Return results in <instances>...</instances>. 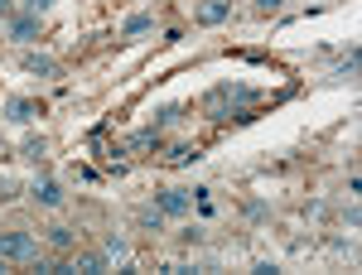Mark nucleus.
<instances>
[{
	"mask_svg": "<svg viewBox=\"0 0 362 275\" xmlns=\"http://www.w3.org/2000/svg\"><path fill=\"white\" fill-rule=\"evenodd\" d=\"M251 102H256V87L218 83L203 97V116H213V121H251Z\"/></svg>",
	"mask_w": 362,
	"mask_h": 275,
	"instance_id": "nucleus-1",
	"label": "nucleus"
},
{
	"mask_svg": "<svg viewBox=\"0 0 362 275\" xmlns=\"http://www.w3.org/2000/svg\"><path fill=\"white\" fill-rule=\"evenodd\" d=\"M0 256L5 261H39V242H34V232H0Z\"/></svg>",
	"mask_w": 362,
	"mask_h": 275,
	"instance_id": "nucleus-2",
	"label": "nucleus"
},
{
	"mask_svg": "<svg viewBox=\"0 0 362 275\" xmlns=\"http://www.w3.org/2000/svg\"><path fill=\"white\" fill-rule=\"evenodd\" d=\"M5 34H10L15 44H29V39H39V15H29V10H15V15L5 20Z\"/></svg>",
	"mask_w": 362,
	"mask_h": 275,
	"instance_id": "nucleus-3",
	"label": "nucleus"
},
{
	"mask_svg": "<svg viewBox=\"0 0 362 275\" xmlns=\"http://www.w3.org/2000/svg\"><path fill=\"white\" fill-rule=\"evenodd\" d=\"M155 208H160L165 218H184V213L194 208V198H189V189H165V193H155Z\"/></svg>",
	"mask_w": 362,
	"mask_h": 275,
	"instance_id": "nucleus-4",
	"label": "nucleus"
},
{
	"mask_svg": "<svg viewBox=\"0 0 362 275\" xmlns=\"http://www.w3.org/2000/svg\"><path fill=\"white\" fill-rule=\"evenodd\" d=\"M34 116H39V102L34 97H10L5 102V121H15V126H29Z\"/></svg>",
	"mask_w": 362,
	"mask_h": 275,
	"instance_id": "nucleus-5",
	"label": "nucleus"
},
{
	"mask_svg": "<svg viewBox=\"0 0 362 275\" xmlns=\"http://www.w3.org/2000/svg\"><path fill=\"white\" fill-rule=\"evenodd\" d=\"M73 271H83V275H102V271H112V256H107V251H78Z\"/></svg>",
	"mask_w": 362,
	"mask_h": 275,
	"instance_id": "nucleus-6",
	"label": "nucleus"
},
{
	"mask_svg": "<svg viewBox=\"0 0 362 275\" xmlns=\"http://www.w3.org/2000/svg\"><path fill=\"white\" fill-rule=\"evenodd\" d=\"M20 68L34 73V78H58V63L49 54H20Z\"/></svg>",
	"mask_w": 362,
	"mask_h": 275,
	"instance_id": "nucleus-7",
	"label": "nucleus"
},
{
	"mask_svg": "<svg viewBox=\"0 0 362 275\" xmlns=\"http://www.w3.org/2000/svg\"><path fill=\"white\" fill-rule=\"evenodd\" d=\"M232 15V0H203L198 5V25H223Z\"/></svg>",
	"mask_w": 362,
	"mask_h": 275,
	"instance_id": "nucleus-8",
	"label": "nucleus"
},
{
	"mask_svg": "<svg viewBox=\"0 0 362 275\" xmlns=\"http://www.w3.org/2000/svg\"><path fill=\"white\" fill-rule=\"evenodd\" d=\"M29 193H34V203H39V208H58V203H63V184H54V179H39Z\"/></svg>",
	"mask_w": 362,
	"mask_h": 275,
	"instance_id": "nucleus-9",
	"label": "nucleus"
},
{
	"mask_svg": "<svg viewBox=\"0 0 362 275\" xmlns=\"http://www.w3.org/2000/svg\"><path fill=\"white\" fill-rule=\"evenodd\" d=\"M126 150H131V155H145V150H160V131H136V136L126 140Z\"/></svg>",
	"mask_w": 362,
	"mask_h": 275,
	"instance_id": "nucleus-10",
	"label": "nucleus"
},
{
	"mask_svg": "<svg viewBox=\"0 0 362 275\" xmlns=\"http://www.w3.org/2000/svg\"><path fill=\"white\" fill-rule=\"evenodd\" d=\"M155 29V15H131L126 25H121V39H140V34H150Z\"/></svg>",
	"mask_w": 362,
	"mask_h": 275,
	"instance_id": "nucleus-11",
	"label": "nucleus"
},
{
	"mask_svg": "<svg viewBox=\"0 0 362 275\" xmlns=\"http://www.w3.org/2000/svg\"><path fill=\"white\" fill-rule=\"evenodd\" d=\"M20 155H25V160H34V165H39V160H44V155H49V140H44V136H29L25 145H20Z\"/></svg>",
	"mask_w": 362,
	"mask_h": 275,
	"instance_id": "nucleus-12",
	"label": "nucleus"
},
{
	"mask_svg": "<svg viewBox=\"0 0 362 275\" xmlns=\"http://www.w3.org/2000/svg\"><path fill=\"white\" fill-rule=\"evenodd\" d=\"M136 222H140V227H145V232H165V222H169V218H165V213H160V208H155V203H150V208H145V213H140Z\"/></svg>",
	"mask_w": 362,
	"mask_h": 275,
	"instance_id": "nucleus-13",
	"label": "nucleus"
},
{
	"mask_svg": "<svg viewBox=\"0 0 362 275\" xmlns=\"http://www.w3.org/2000/svg\"><path fill=\"white\" fill-rule=\"evenodd\" d=\"M73 242H78L73 227H49V247L54 251H73Z\"/></svg>",
	"mask_w": 362,
	"mask_h": 275,
	"instance_id": "nucleus-14",
	"label": "nucleus"
},
{
	"mask_svg": "<svg viewBox=\"0 0 362 275\" xmlns=\"http://www.w3.org/2000/svg\"><path fill=\"white\" fill-rule=\"evenodd\" d=\"M334 78H338V83H348V78H358V44H353V49H348V58H343V63L334 68Z\"/></svg>",
	"mask_w": 362,
	"mask_h": 275,
	"instance_id": "nucleus-15",
	"label": "nucleus"
},
{
	"mask_svg": "<svg viewBox=\"0 0 362 275\" xmlns=\"http://www.w3.org/2000/svg\"><path fill=\"white\" fill-rule=\"evenodd\" d=\"M102 251H107L112 261H131V242H126V237H116V232L107 237V247H102Z\"/></svg>",
	"mask_w": 362,
	"mask_h": 275,
	"instance_id": "nucleus-16",
	"label": "nucleus"
},
{
	"mask_svg": "<svg viewBox=\"0 0 362 275\" xmlns=\"http://www.w3.org/2000/svg\"><path fill=\"white\" fill-rule=\"evenodd\" d=\"M20 5H25L29 15H39V20H44V15H49V10H54V0H20Z\"/></svg>",
	"mask_w": 362,
	"mask_h": 275,
	"instance_id": "nucleus-17",
	"label": "nucleus"
},
{
	"mask_svg": "<svg viewBox=\"0 0 362 275\" xmlns=\"http://www.w3.org/2000/svg\"><path fill=\"white\" fill-rule=\"evenodd\" d=\"M179 116H184V111H179V107H160V116H155V121H160V126H174Z\"/></svg>",
	"mask_w": 362,
	"mask_h": 275,
	"instance_id": "nucleus-18",
	"label": "nucleus"
},
{
	"mask_svg": "<svg viewBox=\"0 0 362 275\" xmlns=\"http://www.w3.org/2000/svg\"><path fill=\"white\" fill-rule=\"evenodd\" d=\"M174 160L184 165V160H198V145H174Z\"/></svg>",
	"mask_w": 362,
	"mask_h": 275,
	"instance_id": "nucleus-19",
	"label": "nucleus"
},
{
	"mask_svg": "<svg viewBox=\"0 0 362 275\" xmlns=\"http://www.w3.org/2000/svg\"><path fill=\"white\" fill-rule=\"evenodd\" d=\"M247 218L261 222V218H271V208H266V203H247Z\"/></svg>",
	"mask_w": 362,
	"mask_h": 275,
	"instance_id": "nucleus-20",
	"label": "nucleus"
},
{
	"mask_svg": "<svg viewBox=\"0 0 362 275\" xmlns=\"http://www.w3.org/2000/svg\"><path fill=\"white\" fill-rule=\"evenodd\" d=\"M15 193H20V184H15V179H0V203H5V198H15Z\"/></svg>",
	"mask_w": 362,
	"mask_h": 275,
	"instance_id": "nucleus-21",
	"label": "nucleus"
},
{
	"mask_svg": "<svg viewBox=\"0 0 362 275\" xmlns=\"http://www.w3.org/2000/svg\"><path fill=\"white\" fill-rule=\"evenodd\" d=\"M280 5H285V0H256V10H261V15H271V10H280Z\"/></svg>",
	"mask_w": 362,
	"mask_h": 275,
	"instance_id": "nucleus-22",
	"label": "nucleus"
},
{
	"mask_svg": "<svg viewBox=\"0 0 362 275\" xmlns=\"http://www.w3.org/2000/svg\"><path fill=\"white\" fill-rule=\"evenodd\" d=\"M15 15V0H0V20H10Z\"/></svg>",
	"mask_w": 362,
	"mask_h": 275,
	"instance_id": "nucleus-23",
	"label": "nucleus"
}]
</instances>
